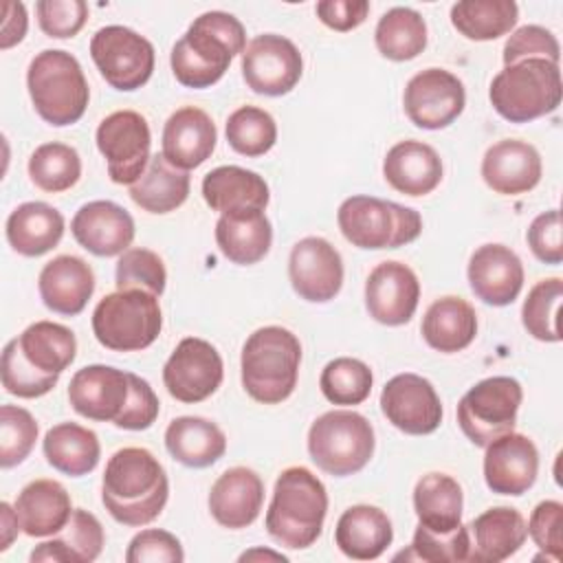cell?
Instances as JSON below:
<instances>
[{
    "mask_svg": "<svg viewBox=\"0 0 563 563\" xmlns=\"http://www.w3.org/2000/svg\"><path fill=\"white\" fill-rule=\"evenodd\" d=\"M77 356V339L70 328L55 321H35L2 350V387L18 398L48 394L62 372Z\"/></svg>",
    "mask_w": 563,
    "mask_h": 563,
    "instance_id": "obj_1",
    "label": "cell"
},
{
    "mask_svg": "<svg viewBox=\"0 0 563 563\" xmlns=\"http://www.w3.org/2000/svg\"><path fill=\"white\" fill-rule=\"evenodd\" d=\"M167 497L169 479L152 451L123 446L112 453L101 479V501L114 521L147 526L163 512Z\"/></svg>",
    "mask_w": 563,
    "mask_h": 563,
    "instance_id": "obj_2",
    "label": "cell"
},
{
    "mask_svg": "<svg viewBox=\"0 0 563 563\" xmlns=\"http://www.w3.org/2000/svg\"><path fill=\"white\" fill-rule=\"evenodd\" d=\"M246 48L242 22L227 11L198 15L187 33L174 44L169 64L178 84L187 88H209L222 79L231 59Z\"/></svg>",
    "mask_w": 563,
    "mask_h": 563,
    "instance_id": "obj_3",
    "label": "cell"
},
{
    "mask_svg": "<svg viewBox=\"0 0 563 563\" xmlns=\"http://www.w3.org/2000/svg\"><path fill=\"white\" fill-rule=\"evenodd\" d=\"M325 512L323 482L306 466H290L275 482L266 510V532L282 548L306 550L321 537Z\"/></svg>",
    "mask_w": 563,
    "mask_h": 563,
    "instance_id": "obj_4",
    "label": "cell"
},
{
    "mask_svg": "<svg viewBox=\"0 0 563 563\" xmlns=\"http://www.w3.org/2000/svg\"><path fill=\"white\" fill-rule=\"evenodd\" d=\"M299 363V339L282 325H264L242 347V387L253 400L277 405L295 391Z\"/></svg>",
    "mask_w": 563,
    "mask_h": 563,
    "instance_id": "obj_5",
    "label": "cell"
},
{
    "mask_svg": "<svg viewBox=\"0 0 563 563\" xmlns=\"http://www.w3.org/2000/svg\"><path fill=\"white\" fill-rule=\"evenodd\" d=\"M26 88L35 112L55 128L77 123L90 99L81 64L62 48H46L31 59Z\"/></svg>",
    "mask_w": 563,
    "mask_h": 563,
    "instance_id": "obj_6",
    "label": "cell"
},
{
    "mask_svg": "<svg viewBox=\"0 0 563 563\" xmlns=\"http://www.w3.org/2000/svg\"><path fill=\"white\" fill-rule=\"evenodd\" d=\"M561 68L548 59H521L504 66L490 81V103L510 123H528L561 103Z\"/></svg>",
    "mask_w": 563,
    "mask_h": 563,
    "instance_id": "obj_7",
    "label": "cell"
},
{
    "mask_svg": "<svg viewBox=\"0 0 563 563\" xmlns=\"http://www.w3.org/2000/svg\"><path fill=\"white\" fill-rule=\"evenodd\" d=\"M163 328L158 297L130 288L106 295L92 310V334L112 352H139L150 347Z\"/></svg>",
    "mask_w": 563,
    "mask_h": 563,
    "instance_id": "obj_8",
    "label": "cell"
},
{
    "mask_svg": "<svg viewBox=\"0 0 563 563\" xmlns=\"http://www.w3.org/2000/svg\"><path fill=\"white\" fill-rule=\"evenodd\" d=\"M372 422L350 409H334L319 416L308 429V453L328 475L347 477L367 466L374 455Z\"/></svg>",
    "mask_w": 563,
    "mask_h": 563,
    "instance_id": "obj_9",
    "label": "cell"
},
{
    "mask_svg": "<svg viewBox=\"0 0 563 563\" xmlns=\"http://www.w3.org/2000/svg\"><path fill=\"white\" fill-rule=\"evenodd\" d=\"M343 238L358 249H398L413 242L422 231L416 209L374 196H350L336 211Z\"/></svg>",
    "mask_w": 563,
    "mask_h": 563,
    "instance_id": "obj_10",
    "label": "cell"
},
{
    "mask_svg": "<svg viewBox=\"0 0 563 563\" xmlns=\"http://www.w3.org/2000/svg\"><path fill=\"white\" fill-rule=\"evenodd\" d=\"M523 389L512 376H490L475 383L457 402V424L475 444L486 446L517 424Z\"/></svg>",
    "mask_w": 563,
    "mask_h": 563,
    "instance_id": "obj_11",
    "label": "cell"
},
{
    "mask_svg": "<svg viewBox=\"0 0 563 563\" xmlns=\"http://www.w3.org/2000/svg\"><path fill=\"white\" fill-rule=\"evenodd\" d=\"M90 57L101 77L123 92L145 86L154 73V46L141 33L110 24L99 29L90 40Z\"/></svg>",
    "mask_w": 563,
    "mask_h": 563,
    "instance_id": "obj_12",
    "label": "cell"
},
{
    "mask_svg": "<svg viewBox=\"0 0 563 563\" xmlns=\"http://www.w3.org/2000/svg\"><path fill=\"white\" fill-rule=\"evenodd\" d=\"M97 150L106 158L108 176L117 185H134L150 163L152 134L143 114L117 110L108 114L95 134Z\"/></svg>",
    "mask_w": 563,
    "mask_h": 563,
    "instance_id": "obj_13",
    "label": "cell"
},
{
    "mask_svg": "<svg viewBox=\"0 0 563 563\" xmlns=\"http://www.w3.org/2000/svg\"><path fill=\"white\" fill-rule=\"evenodd\" d=\"M301 73V53L284 35H257L246 44L242 53V77L246 86L257 95L282 97L299 84Z\"/></svg>",
    "mask_w": 563,
    "mask_h": 563,
    "instance_id": "obj_14",
    "label": "cell"
},
{
    "mask_svg": "<svg viewBox=\"0 0 563 563\" xmlns=\"http://www.w3.org/2000/svg\"><path fill=\"white\" fill-rule=\"evenodd\" d=\"M402 106L413 125L442 130L462 114L466 90L462 79L451 70L424 68L407 81Z\"/></svg>",
    "mask_w": 563,
    "mask_h": 563,
    "instance_id": "obj_15",
    "label": "cell"
},
{
    "mask_svg": "<svg viewBox=\"0 0 563 563\" xmlns=\"http://www.w3.org/2000/svg\"><path fill=\"white\" fill-rule=\"evenodd\" d=\"M224 365L220 352L205 339L185 336L163 367V383L172 398L194 405L220 387Z\"/></svg>",
    "mask_w": 563,
    "mask_h": 563,
    "instance_id": "obj_16",
    "label": "cell"
},
{
    "mask_svg": "<svg viewBox=\"0 0 563 563\" xmlns=\"http://www.w3.org/2000/svg\"><path fill=\"white\" fill-rule=\"evenodd\" d=\"M383 416L402 433L427 435L442 422V402L424 376L405 372L389 378L380 391Z\"/></svg>",
    "mask_w": 563,
    "mask_h": 563,
    "instance_id": "obj_17",
    "label": "cell"
},
{
    "mask_svg": "<svg viewBox=\"0 0 563 563\" xmlns=\"http://www.w3.org/2000/svg\"><path fill=\"white\" fill-rule=\"evenodd\" d=\"M288 277L301 299L325 303L334 299L343 286L341 253L323 238H301L290 251Z\"/></svg>",
    "mask_w": 563,
    "mask_h": 563,
    "instance_id": "obj_18",
    "label": "cell"
},
{
    "mask_svg": "<svg viewBox=\"0 0 563 563\" xmlns=\"http://www.w3.org/2000/svg\"><path fill=\"white\" fill-rule=\"evenodd\" d=\"M130 396V372L112 365H86L77 369L68 383L70 407L97 422H114Z\"/></svg>",
    "mask_w": 563,
    "mask_h": 563,
    "instance_id": "obj_19",
    "label": "cell"
},
{
    "mask_svg": "<svg viewBox=\"0 0 563 563\" xmlns=\"http://www.w3.org/2000/svg\"><path fill=\"white\" fill-rule=\"evenodd\" d=\"M484 479L497 495L519 497L537 482L539 451L523 433H504L484 446Z\"/></svg>",
    "mask_w": 563,
    "mask_h": 563,
    "instance_id": "obj_20",
    "label": "cell"
},
{
    "mask_svg": "<svg viewBox=\"0 0 563 563\" xmlns=\"http://www.w3.org/2000/svg\"><path fill=\"white\" fill-rule=\"evenodd\" d=\"M420 299V282L402 262H380L365 282V308L383 325L407 323Z\"/></svg>",
    "mask_w": 563,
    "mask_h": 563,
    "instance_id": "obj_21",
    "label": "cell"
},
{
    "mask_svg": "<svg viewBox=\"0 0 563 563\" xmlns=\"http://www.w3.org/2000/svg\"><path fill=\"white\" fill-rule=\"evenodd\" d=\"M79 246L97 257H114L130 249L134 240L132 216L112 200H92L77 209L70 222Z\"/></svg>",
    "mask_w": 563,
    "mask_h": 563,
    "instance_id": "obj_22",
    "label": "cell"
},
{
    "mask_svg": "<svg viewBox=\"0 0 563 563\" xmlns=\"http://www.w3.org/2000/svg\"><path fill=\"white\" fill-rule=\"evenodd\" d=\"M468 284L477 299L488 306L512 303L523 288V264L504 244H482L468 260Z\"/></svg>",
    "mask_w": 563,
    "mask_h": 563,
    "instance_id": "obj_23",
    "label": "cell"
},
{
    "mask_svg": "<svg viewBox=\"0 0 563 563\" xmlns=\"http://www.w3.org/2000/svg\"><path fill=\"white\" fill-rule=\"evenodd\" d=\"M541 156L534 145L519 139H504L490 145L482 158L484 183L501 196H519L541 180Z\"/></svg>",
    "mask_w": 563,
    "mask_h": 563,
    "instance_id": "obj_24",
    "label": "cell"
},
{
    "mask_svg": "<svg viewBox=\"0 0 563 563\" xmlns=\"http://www.w3.org/2000/svg\"><path fill=\"white\" fill-rule=\"evenodd\" d=\"M218 130L213 119L196 108L185 106L169 114L163 128V156L178 169L200 167L216 150Z\"/></svg>",
    "mask_w": 563,
    "mask_h": 563,
    "instance_id": "obj_25",
    "label": "cell"
},
{
    "mask_svg": "<svg viewBox=\"0 0 563 563\" xmlns=\"http://www.w3.org/2000/svg\"><path fill=\"white\" fill-rule=\"evenodd\" d=\"M264 504V482L246 466L227 468L209 490L211 517L229 530L251 526Z\"/></svg>",
    "mask_w": 563,
    "mask_h": 563,
    "instance_id": "obj_26",
    "label": "cell"
},
{
    "mask_svg": "<svg viewBox=\"0 0 563 563\" xmlns=\"http://www.w3.org/2000/svg\"><path fill=\"white\" fill-rule=\"evenodd\" d=\"M37 290L48 310L75 317L95 292V273L77 255H57L40 271Z\"/></svg>",
    "mask_w": 563,
    "mask_h": 563,
    "instance_id": "obj_27",
    "label": "cell"
},
{
    "mask_svg": "<svg viewBox=\"0 0 563 563\" xmlns=\"http://www.w3.org/2000/svg\"><path fill=\"white\" fill-rule=\"evenodd\" d=\"M383 176L396 191L405 196H427L442 180V158L422 141H400L387 150Z\"/></svg>",
    "mask_w": 563,
    "mask_h": 563,
    "instance_id": "obj_28",
    "label": "cell"
},
{
    "mask_svg": "<svg viewBox=\"0 0 563 563\" xmlns=\"http://www.w3.org/2000/svg\"><path fill=\"white\" fill-rule=\"evenodd\" d=\"M468 532L473 534L468 561L477 563H499L512 556L528 537L526 519L517 508L495 506L477 515Z\"/></svg>",
    "mask_w": 563,
    "mask_h": 563,
    "instance_id": "obj_29",
    "label": "cell"
},
{
    "mask_svg": "<svg viewBox=\"0 0 563 563\" xmlns=\"http://www.w3.org/2000/svg\"><path fill=\"white\" fill-rule=\"evenodd\" d=\"M394 541L389 517L369 504H356L343 510L334 528L336 548L354 561L378 559Z\"/></svg>",
    "mask_w": 563,
    "mask_h": 563,
    "instance_id": "obj_30",
    "label": "cell"
},
{
    "mask_svg": "<svg viewBox=\"0 0 563 563\" xmlns=\"http://www.w3.org/2000/svg\"><path fill=\"white\" fill-rule=\"evenodd\" d=\"M216 242L220 253L240 266L257 264L273 244V227L264 209L222 213L216 222Z\"/></svg>",
    "mask_w": 563,
    "mask_h": 563,
    "instance_id": "obj_31",
    "label": "cell"
},
{
    "mask_svg": "<svg viewBox=\"0 0 563 563\" xmlns=\"http://www.w3.org/2000/svg\"><path fill=\"white\" fill-rule=\"evenodd\" d=\"M15 512L24 534L51 537L62 532V528L68 523L73 504L68 490L59 482L33 479L20 490Z\"/></svg>",
    "mask_w": 563,
    "mask_h": 563,
    "instance_id": "obj_32",
    "label": "cell"
},
{
    "mask_svg": "<svg viewBox=\"0 0 563 563\" xmlns=\"http://www.w3.org/2000/svg\"><path fill=\"white\" fill-rule=\"evenodd\" d=\"M202 198L222 216L246 209H266L271 191L257 172L238 165H220L202 178Z\"/></svg>",
    "mask_w": 563,
    "mask_h": 563,
    "instance_id": "obj_33",
    "label": "cell"
},
{
    "mask_svg": "<svg viewBox=\"0 0 563 563\" xmlns=\"http://www.w3.org/2000/svg\"><path fill=\"white\" fill-rule=\"evenodd\" d=\"M7 242L24 257L53 251L64 235V216L48 202H22L7 218Z\"/></svg>",
    "mask_w": 563,
    "mask_h": 563,
    "instance_id": "obj_34",
    "label": "cell"
},
{
    "mask_svg": "<svg viewBox=\"0 0 563 563\" xmlns=\"http://www.w3.org/2000/svg\"><path fill=\"white\" fill-rule=\"evenodd\" d=\"M59 534V532H57ZM106 543L101 521L84 510L73 508L68 523L62 528L59 537L40 543L29 554L31 563H92L99 559Z\"/></svg>",
    "mask_w": 563,
    "mask_h": 563,
    "instance_id": "obj_35",
    "label": "cell"
},
{
    "mask_svg": "<svg viewBox=\"0 0 563 563\" xmlns=\"http://www.w3.org/2000/svg\"><path fill=\"white\" fill-rule=\"evenodd\" d=\"M165 449L183 466L207 468L224 455L227 435L207 418L180 416L165 429Z\"/></svg>",
    "mask_w": 563,
    "mask_h": 563,
    "instance_id": "obj_36",
    "label": "cell"
},
{
    "mask_svg": "<svg viewBox=\"0 0 563 563\" xmlns=\"http://www.w3.org/2000/svg\"><path fill=\"white\" fill-rule=\"evenodd\" d=\"M420 332L429 347L444 354L460 352L468 347L477 334L475 308L462 297H440L427 308Z\"/></svg>",
    "mask_w": 563,
    "mask_h": 563,
    "instance_id": "obj_37",
    "label": "cell"
},
{
    "mask_svg": "<svg viewBox=\"0 0 563 563\" xmlns=\"http://www.w3.org/2000/svg\"><path fill=\"white\" fill-rule=\"evenodd\" d=\"M46 462L70 477L88 475L97 468L101 444L92 429L77 422H59L51 427L42 440Z\"/></svg>",
    "mask_w": 563,
    "mask_h": 563,
    "instance_id": "obj_38",
    "label": "cell"
},
{
    "mask_svg": "<svg viewBox=\"0 0 563 563\" xmlns=\"http://www.w3.org/2000/svg\"><path fill=\"white\" fill-rule=\"evenodd\" d=\"M464 495L457 479L446 473H427L416 482L413 510L418 523L433 532H451L462 523Z\"/></svg>",
    "mask_w": 563,
    "mask_h": 563,
    "instance_id": "obj_39",
    "label": "cell"
},
{
    "mask_svg": "<svg viewBox=\"0 0 563 563\" xmlns=\"http://www.w3.org/2000/svg\"><path fill=\"white\" fill-rule=\"evenodd\" d=\"M191 178L185 169L174 167L163 154H154L143 176L130 185V198L147 213L176 211L189 196Z\"/></svg>",
    "mask_w": 563,
    "mask_h": 563,
    "instance_id": "obj_40",
    "label": "cell"
},
{
    "mask_svg": "<svg viewBox=\"0 0 563 563\" xmlns=\"http://www.w3.org/2000/svg\"><path fill=\"white\" fill-rule=\"evenodd\" d=\"M519 18L512 0H464L451 7V24L466 40L490 42L506 35Z\"/></svg>",
    "mask_w": 563,
    "mask_h": 563,
    "instance_id": "obj_41",
    "label": "cell"
},
{
    "mask_svg": "<svg viewBox=\"0 0 563 563\" xmlns=\"http://www.w3.org/2000/svg\"><path fill=\"white\" fill-rule=\"evenodd\" d=\"M376 48L391 62H407L427 48V22L409 7H394L376 24Z\"/></svg>",
    "mask_w": 563,
    "mask_h": 563,
    "instance_id": "obj_42",
    "label": "cell"
},
{
    "mask_svg": "<svg viewBox=\"0 0 563 563\" xmlns=\"http://www.w3.org/2000/svg\"><path fill=\"white\" fill-rule=\"evenodd\" d=\"M29 176L42 191L59 194L77 185L81 158L77 150L66 143H42L29 158Z\"/></svg>",
    "mask_w": 563,
    "mask_h": 563,
    "instance_id": "obj_43",
    "label": "cell"
},
{
    "mask_svg": "<svg viewBox=\"0 0 563 563\" xmlns=\"http://www.w3.org/2000/svg\"><path fill=\"white\" fill-rule=\"evenodd\" d=\"M563 299V279L548 277L537 282L523 306H521V321L530 336L545 343H559L563 339L559 325V310Z\"/></svg>",
    "mask_w": 563,
    "mask_h": 563,
    "instance_id": "obj_44",
    "label": "cell"
},
{
    "mask_svg": "<svg viewBox=\"0 0 563 563\" xmlns=\"http://www.w3.org/2000/svg\"><path fill=\"white\" fill-rule=\"evenodd\" d=\"M224 134L231 150L255 158L275 145L277 123L266 110L257 106H242L229 114Z\"/></svg>",
    "mask_w": 563,
    "mask_h": 563,
    "instance_id": "obj_45",
    "label": "cell"
},
{
    "mask_svg": "<svg viewBox=\"0 0 563 563\" xmlns=\"http://www.w3.org/2000/svg\"><path fill=\"white\" fill-rule=\"evenodd\" d=\"M372 369L361 358L339 356L330 361L319 376L321 394L332 405H361L372 391Z\"/></svg>",
    "mask_w": 563,
    "mask_h": 563,
    "instance_id": "obj_46",
    "label": "cell"
},
{
    "mask_svg": "<svg viewBox=\"0 0 563 563\" xmlns=\"http://www.w3.org/2000/svg\"><path fill=\"white\" fill-rule=\"evenodd\" d=\"M471 554V532L468 526H457L451 532H433L418 523L409 552H400L396 559H416L429 563L442 561H468Z\"/></svg>",
    "mask_w": 563,
    "mask_h": 563,
    "instance_id": "obj_47",
    "label": "cell"
},
{
    "mask_svg": "<svg viewBox=\"0 0 563 563\" xmlns=\"http://www.w3.org/2000/svg\"><path fill=\"white\" fill-rule=\"evenodd\" d=\"M114 277L119 290L139 288L156 297L163 295L167 284V271L163 260L158 257V253L143 246H132L119 255Z\"/></svg>",
    "mask_w": 563,
    "mask_h": 563,
    "instance_id": "obj_48",
    "label": "cell"
},
{
    "mask_svg": "<svg viewBox=\"0 0 563 563\" xmlns=\"http://www.w3.org/2000/svg\"><path fill=\"white\" fill-rule=\"evenodd\" d=\"M37 440V422L24 407H0V466L11 468L29 457Z\"/></svg>",
    "mask_w": 563,
    "mask_h": 563,
    "instance_id": "obj_49",
    "label": "cell"
},
{
    "mask_svg": "<svg viewBox=\"0 0 563 563\" xmlns=\"http://www.w3.org/2000/svg\"><path fill=\"white\" fill-rule=\"evenodd\" d=\"M504 66L517 64L521 59H548L559 64L561 46L552 31L539 24L519 26L504 44Z\"/></svg>",
    "mask_w": 563,
    "mask_h": 563,
    "instance_id": "obj_50",
    "label": "cell"
},
{
    "mask_svg": "<svg viewBox=\"0 0 563 563\" xmlns=\"http://www.w3.org/2000/svg\"><path fill=\"white\" fill-rule=\"evenodd\" d=\"M37 24L48 37L66 40L75 37L86 20H88V4L84 0H40L35 4Z\"/></svg>",
    "mask_w": 563,
    "mask_h": 563,
    "instance_id": "obj_51",
    "label": "cell"
},
{
    "mask_svg": "<svg viewBox=\"0 0 563 563\" xmlns=\"http://www.w3.org/2000/svg\"><path fill=\"white\" fill-rule=\"evenodd\" d=\"M185 552L176 534L161 528L136 532L125 550V563H183Z\"/></svg>",
    "mask_w": 563,
    "mask_h": 563,
    "instance_id": "obj_52",
    "label": "cell"
},
{
    "mask_svg": "<svg viewBox=\"0 0 563 563\" xmlns=\"http://www.w3.org/2000/svg\"><path fill=\"white\" fill-rule=\"evenodd\" d=\"M528 534L534 541V545L550 556L554 563L561 561L563 554V539H561V528H563V504L556 499H545L539 501L528 519Z\"/></svg>",
    "mask_w": 563,
    "mask_h": 563,
    "instance_id": "obj_53",
    "label": "cell"
},
{
    "mask_svg": "<svg viewBox=\"0 0 563 563\" xmlns=\"http://www.w3.org/2000/svg\"><path fill=\"white\" fill-rule=\"evenodd\" d=\"M158 409H161V402L154 389L150 387V383L130 372V396L123 413L112 424L128 431H143L156 422Z\"/></svg>",
    "mask_w": 563,
    "mask_h": 563,
    "instance_id": "obj_54",
    "label": "cell"
},
{
    "mask_svg": "<svg viewBox=\"0 0 563 563\" xmlns=\"http://www.w3.org/2000/svg\"><path fill=\"white\" fill-rule=\"evenodd\" d=\"M526 240L530 251L543 264H561L563 262V240H561V211L550 209L539 213L528 231Z\"/></svg>",
    "mask_w": 563,
    "mask_h": 563,
    "instance_id": "obj_55",
    "label": "cell"
},
{
    "mask_svg": "<svg viewBox=\"0 0 563 563\" xmlns=\"http://www.w3.org/2000/svg\"><path fill=\"white\" fill-rule=\"evenodd\" d=\"M317 18L334 31H352L361 26L369 13L367 0H321L314 7Z\"/></svg>",
    "mask_w": 563,
    "mask_h": 563,
    "instance_id": "obj_56",
    "label": "cell"
},
{
    "mask_svg": "<svg viewBox=\"0 0 563 563\" xmlns=\"http://www.w3.org/2000/svg\"><path fill=\"white\" fill-rule=\"evenodd\" d=\"M29 26L26 9L22 2L4 0L2 2V29H0V48L7 51L24 40Z\"/></svg>",
    "mask_w": 563,
    "mask_h": 563,
    "instance_id": "obj_57",
    "label": "cell"
},
{
    "mask_svg": "<svg viewBox=\"0 0 563 563\" xmlns=\"http://www.w3.org/2000/svg\"><path fill=\"white\" fill-rule=\"evenodd\" d=\"M22 530L15 506L2 501L0 504V552L9 550V545L13 543V539L18 537V532Z\"/></svg>",
    "mask_w": 563,
    "mask_h": 563,
    "instance_id": "obj_58",
    "label": "cell"
},
{
    "mask_svg": "<svg viewBox=\"0 0 563 563\" xmlns=\"http://www.w3.org/2000/svg\"><path fill=\"white\" fill-rule=\"evenodd\" d=\"M255 559H273V561H288L282 552H273V550H262V548H255V550H249L244 554H240V561H255Z\"/></svg>",
    "mask_w": 563,
    "mask_h": 563,
    "instance_id": "obj_59",
    "label": "cell"
}]
</instances>
